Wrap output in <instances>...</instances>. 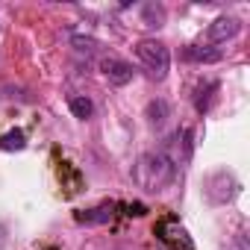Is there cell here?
<instances>
[{"label": "cell", "mask_w": 250, "mask_h": 250, "mask_svg": "<svg viewBox=\"0 0 250 250\" xmlns=\"http://www.w3.org/2000/svg\"><path fill=\"white\" fill-rule=\"evenodd\" d=\"M241 33V21L238 18H232V15H221V18H215L212 21V27H209V39L218 44V42H229V39H235Z\"/></svg>", "instance_id": "obj_5"}, {"label": "cell", "mask_w": 250, "mask_h": 250, "mask_svg": "<svg viewBox=\"0 0 250 250\" xmlns=\"http://www.w3.org/2000/svg\"><path fill=\"white\" fill-rule=\"evenodd\" d=\"M145 21H147V27H162V21H165V9L162 6H145Z\"/></svg>", "instance_id": "obj_10"}, {"label": "cell", "mask_w": 250, "mask_h": 250, "mask_svg": "<svg viewBox=\"0 0 250 250\" xmlns=\"http://www.w3.org/2000/svg\"><path fill=\"white\" fill-rule=\"evenodd\" d=\"M71 44H74L77 50H85V53H91V50L97 47V42H94V39H83V36H74V39H71Z\"/></svg>", "instance_id": "obj_12"}, {"label": "cell", "mask_w": 250, "mask_h": 250, "mask_svg": "<svg viewBox=\"0 0 250 250\" xmlns=\"http://www.w3.org/2000/svg\"><path fill=\"white\" fill-rule=\"evenodd\" d=\"M136 56H139V62L145 65V71L150 74V80L162 83V80L168 77L171 53H168V47H165L162 42H156V39H142V42L136 44Z\"/></svg>", "instance_id": "obj_2"}, {"label": "cell", "mask_w": 250, "mask_h": 250, "mask_svg": "<svg viewBox=\"0 0 250 250\" xmlns=\"http://www.w3.org/2000/svg\"><path fill=\"white\" fill-rule=\"evenodd\" d=\"M24 147H27V136H24V130H9V133L0 136V150L12 153V150H24Z\"/></svg>", "instance_id": "obj_8"}, {"label": "cell", "mask_w": 250, "mask_h": 250, "mask_svg": "<svg viewBox=\"0 0 250 250\" xmlns=\"http://www.w3.org/2000/svg\"><path fill=\"white\" fill-rule=\"evenodd\" d=\"M112 209L115 206H97V209H85V212H77V221L80 224H106V221H112Z\"/></svg>", "instance_id": "obj_7"}, {"label": "cell", "mask_w": 250, "mask_h": 250, "mask_svg": "<svg viewBox=\"0 0 250 250\" xmlns=\"http://www.w3.org/2000/svg\"><path fill=\"white\" fill-rule=\"evenodd\" d=\"M174 174H177V168H174V162L162 150L145 153L139 159V165H136V183L142 188H147V191H162L174 180Z\"/></svg>", "instance_id": "obj_1"}, {"label": "cell", "mask_w": 250, "mask_h": 250, "mask_svg": "<svg viewBox=\"0 0 250 250\" xmlns=\"http://www.w3.org/2000/svg\"><path fill=\"white\" fill-rule=\"evenodd\" d=\"M71 112H74V118H80V121H85V118H91V112H94V103L88 100V97H71Z\"/></svg>", "instance_id": "obj_9"}, {"label": "cell", "mask_w": 250, "mask_h": 250, "mask_svg": "<svg viewBox=\"0 0 250 250\" xmlns=\"http://www.w3.org/2000/svg\"><path fill=\"white\" fill-rule=\"evenodd\" d=\"M183 59H188V62H203V65H212V62H221V59H224V53H221L218 47H200V44H188V47L183 50Z\"/></svg>", "instance_id": "obj_6"}, {"label": "cell", "mask_w": 250, "mask_h": 250, "mask_svg": "<svg viewBox=\"0 0 250 250\" xmlns=\"http://www.w3.org/2000/svg\"><path fill=\"white\" fill-rule=\"evenodd\" d=\"M165 115H168L165 100H156V103H150V106H147V118H150V124H162V121H165Z\"/></svg>", "instance_id": "obj_11"}, {"label": "cell", "mask_w": 250, "mask_h": 250, "mask_svg": "<svg viewBox=\"0 0 250 250\" xmlns=\"http://www.w3.org/2000/svg\"><path fill=\"white\" fill-rule=\"evenodd\" d=\"M156 235L162 241L165 250H194L191 247V238L186 235V229L174 221V218H165L159 227H156Z\"/></svg>", "instance_id": "obj_3"}, {"label": "cell", "mask_w": 250, "mask_h": 250, "mask_svg": "<svg viewBox=\"0 0 250 250\" xmlns=\"http://www.w3.org/2000/svg\"><path fill=\"white\" fill-rule=\"evenodd\" d=\"M100 71H103V77H106L112 85H127V83L133 80V65L124 62V59H115V56L103 59V62H100Z\"/></svg>", "instance_id": "obj_4"}]
</instances>
